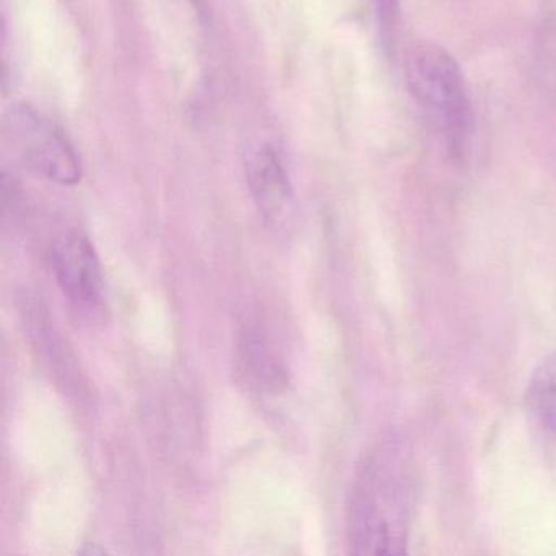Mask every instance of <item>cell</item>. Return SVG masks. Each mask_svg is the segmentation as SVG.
Masks as SVG:
<instances>
[{
  "label": "cell",
  "mask_w": 556,
  "mask_h": 556,
  "mask_svg": "<svg viewBox=\"0 0 556 556\" xmlns=\"http://www.w3.org/2000/svg\"><path fill=\"white\" fill-rule=\"evenodd\" d=\"M530 66L536 89L556 100V14L543 18L536 27Z\"/></svg>",
  "instance_id": "ba28073f"
},
{
  "label": "cell",
  "mask_w": 556,
  "mask_h": 556,
  "mask_svg": "<svg viewBox=\"0 0 556 556\" xmlns=\"http://www.w3.org/2000/svg\"><path fill=\"white\" fill-rule=\"evenodd\" d=\"M4 136L8 148L28 170L54 184H79V155L64 132L34 106L12 109L5 118Z\"/></svg>",
  "instance_id": "3957f363"
},
{
  "label": "cell",
  "mask_w": 556,
  "mask_h": 556,
  "mask_svg": "<svg viewBox=\"0 0 556 556\" xmlns=\"http://www.w3.org/2000/svg\"><path fill=\"white\" fill-rule=\"evenodd\" d=\"M245 170L263 219L275 229L289 227L295 213L294 191L276 152L268 146L256 149L247 157Z\"/></svg>",
  "instance_id": "5b68a950"
},
{
  "label": "cell",
  "mask_w": 556,
  "mask_h": 556,
  "mask_svg": "<svg viewBox=\"0 0 556 556\" xmlns=\"http://www.w3.org/2000/svg\"><path fill=\"white\" fill-rule=\"evenodd\" d=\"M415 460L399 438L374 448L357 475L348 509V540L359 555L406 553L415 514Z\"/></svg>",
  "instance_id": "6da1fadb"
},
{
  "label": "cell",
  "mask_w": 556,
  "mask_h": 556,
  "mask_svg": "<svg viewBox=\"0 0 556 556\" xmlns=\"http://www.w3.org/2000/svg\"><path fill=\"white\" fill-rule=\"evenodd\" d=\"M527 413L545 441L556 445V351L546 354L530 376Z\"/></svg>",
  "instance_id": "52a82bcc"
},
{
  "label": "cell",
  "mask_w": 556,
  "mask_h": 556,
  "mask_svg": "<svg viewBox=\"0 0 556 556\" xmlns=\"http://www.w3.org/2000/svg\"><path fill=\"white\" fill-rule=\"evenodd\" d=\"M405 77L448 157L464 164L470 154L475 118L457 61L434 41H416L405 53Z\"/></svg>",
  "instance_id": "7a4b0ae2"
},
{
  "label": "cell",
  "mask_w": 556,
  "mask_h": 556,
  "mask_svg": "<svg viewBox=\"0 0 556 556\" xmlns=\"http://www.w3.org/2000/svg\"><path fill=\"white\" fill-rule=\"evenodd\" d=\"M51 268L67 301L86 315L102 314L105 279L89 237L79 230L61 236L51 249Z\"/></svg>",
  "instance_id": "277c9868"
},
{
  "label": "cell",
  "mask_w": 556,
  "mask_h": 556,
  "mask_svg": "<svg viewBox=\"0 0 556 556\" xmlns=\"http://www.w3.org/2000/svg\"><path fill=\"white\" fill-rule=\"evenodd\" d=\"M376 14L377 24H379L380 34H382L383 43H393L399 25V0H370Z\"/></svg>",
  "instance_id": "9c48e42d"
},
{
  "label": "cell",
  "mask_w": 556,
  "mask_h": 556,
  "mask_svg": "<svg viewBox=\"0 0 556 556\" xmlns=\"http://www.w3.org/2000/svg\"><path fill=\"white\" fill-rule=\"evenodd\" d=\"M237 364L247 386L256 392H282L288 387V367L276 346L258 328L247 327L237 341Z\"/></svg>",
  "instance_id": "8992f818"
}]
</instances>
